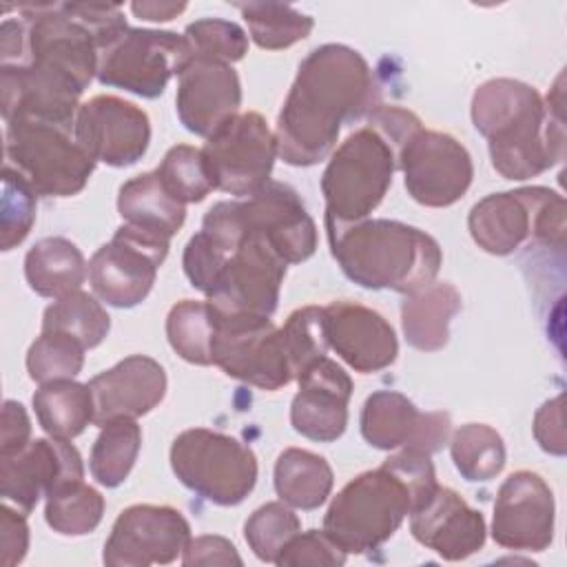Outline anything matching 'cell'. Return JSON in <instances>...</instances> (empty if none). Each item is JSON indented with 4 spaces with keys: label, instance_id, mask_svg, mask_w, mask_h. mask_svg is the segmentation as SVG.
Returning a JSON list of instances; mask_svg holds the SVG:
<instances>
[{
    "label": "cell",
    "instance_id": "cell-1",
    "mask_svg": "<svg viewBox=\"0 0 567 567\" xmlns=\"http://www.w3.org/2000/svg\"><path fill=\"white\" fill-rule=\"evenodd\" d=\"M377 106L381 91L365 58L348 44H321L301 60L277 115V155L315 166L334 151L341 124L365 120Z\"/></svg>",
    "mask_w": 567,
    "mask_h": 567
},
{
    "label": "cell",
    "instance_id": "cell-2",
    "mask_svg": "<svg viewBox=\"0 0 567 567\" xmlns=\"http://www.w3.org/2000/svg\"><path fill=\"white\" fill-rule=\"evenodd\" d=\"M474 128L487 140L494 171L514 182L536 177L565 157L563 89L556 100L512 78L476 86L470 106Z\"/></svg>",
    "mask_w": 567,
    "mask_h": 567
},
{
    "label": "cell",
    "instance_id": "cell-3",
    "mask_svg": "<svg viewBox=\"0 0 567 567\" xmlns=\"http://www.w3.org/2000/svg\"><path fill=\"white\" fill-rule=\"evenodd\" d=\"M436 487L430 454L399 450L337 492L323 516V532L346 554L374 551Z\"/></svg>",
    "mask_w": 567,
    "mask_h": 567
},
{
    "label": "cell",
    "instance_id": "cell-4",
    "mask_svg": "<svg viewBox=\"0 0 567 567\" xmlns=\"http://www.w3.org/2000/svg\"><path fill=\"white\" fill-rule=\"evenodd\" d=\"M423 122L401 106H377L332 153L321 175L326 230L363 221L383 202L401 144Z\"/></svg>",
    "mask_w": 567,
    "mask_h": 567
},
{
    "label": "cell",
    "instance_id": "cell-5",
    "mask_svg": "<svg viewBox=\"0 0 567 567\" xmlns=\"http://www.w3.org/2000/svg\"><path fill=\"white\" fill-rule=\"evenodd\" d=\"M341 272L361 288L412 295L432 281L443 264L439 241L396 219H363L328 230Z\"/></svg>",
    "mask_w": 567,
    "mask_h": 567
},
{
    "label": "cell",
    "instance_id": "cell-6",
    "mask_svg": "<svg viewBox=\"0 0 567 567\" xmlns=\"http://www.w3.org/2000/svg\"><path fill=\"white\" fill-rule=\"evenodd\" d=\"M467 228L478 248L505 257L525 241L547 248L565 246V199L545 186L492 193L476 202Z\"/></svg>",
    "mask_w": 567,
    "mask_h": 567
},
{
    "label": "cell",
    "instance_id": "cell-7",
    "mask_svg": "<svg viewBox=\"0 0 567 567\" xmlns=\"http://www.w3.org/2000/svg\"><path fill=\"white\" fill-rule=\"evenodd\" d=\"M171 470L177 481L219 507H235L255 489V452L208 427H190L175 436L171 445Z\"/></svg>",
    "mask_w": 567,
    "mask_h": 567
},
{
    "label": "cell",
    "instance_id": "cell-8",
    "mask_svg": "<svg viewBox=\"0 0 567 567\" xmlns=\"http://www.w3.org/2000/svg\"><path fill=\"white\" fill-rule=\"evenodd\" d=\"M4 166L16 168L42 197H73L95 171L69 128L29 117L4 122Z\"/></svg>",
    "mask_w": 567,
    "mask_h": 567
},
{
    "label": "cell",
    "instance_id": "cell-9",
    "mask_svg": "<svg viewBox=\"0 0 567 567\" xmlns=\"http://www.w3.org/2000/svg\"><path fill=\"white\" fill-rule=\"evenodd\" d=\"M193 51L184 35L159 29H126L122 38L100 55L97 82L124 89L144 100L166 91L173 75L190 62Z\"/></svg>",
    "mask_w": 567,
    "mask_h": 567
},
{
    "label": "cell",
    "instance_id": "cell-10",
    "mask_svg": "<svg viewBox=\"0 0 567 567\" xmlns=\"http://www.w3.org/2000/svg\"><path fill=\"white\" fill-rule=\"evenodd\" d=\"M202 153L215 190L244 199L270 182L277 157L275 131L257 111L237 113L206 137Z\"/></svg>",
    "mask_w": 567,
    "mask_h": 567
},
{
    "label": "cell",
    "instance_id": "cell-11",
    "mask_svg": "<svg viewBox=\"0 0 567 567\" xmlns=\"http://www.w3.org/2000/svg\"><path fill=\"white\" fill-rule=\"evenodd\" d=\"M210 354L213 365L221 368L224 374L266 392H275L295 381L281 328L268 317L215 315Z\"/></svg>",
    "mask_w": 567,
    "mask_h": 567
},
{
    "label": "cell",
    "instance_id": "cell-12",
    "mask_svg": "<svg viewBox=\"0 0 567 567\" xmlns=\"http://www.w3.org/2000/svg\"><path fill=\"white\" fill-rule=\"evenodd\" d=\"M171 241L122 224L111 241L89 259V284L100 301L113 308H135L157 279Z\"/></svg>",
    "mask_w": 567,
    "mask_h": 567
},
{
    "label": "cell",
    "instance_id": "cell-13",
    "mask_svg": "<svg viewBox=\"0 0 567 567\" xmlns=\"http://www.w3.org/2000/svg\"><path fill=\"white\" fill-rule=\"evenodd\" d=\"M288 264L259 235H244L213 279L206 301L219 317H272Z\"/></svg>",
    "mask_w": 567,
    "mask_h": 567
},
{
    "label": "cell",
    "instance_id": "cell-14",
    "mask_svg": "<svg viewBox=\"0 0 567 567\" xmlns=\"http://www.w3.org/2000/svg\"><path fill=\"white\" fill-rule=\"evenodd\" d=\"M396 168L408 195L427 208L456 204L474 177L470 151L454 135L423 126L401 144Z\"/></svg>",
    "mask_w": 567,
    "mask_h": 567
},
{
    "label": "cell",
    "instance_id": "cell-15",
    "mask_svg": "<svg viewBox=\"0 0 567 567\" xmlns=\"http://www.w3.org/2000/svg\"><path fill=\"white\" fill-rule=\"evenodd\" d=\"M233 217L241 235L264 237L286 264H301L317 250V226L299 193L270 179L255 195L230 199Z\"/></svg>",
    "mask_w": 567,
    "mask_h": 567
},
{
    "label": "cell",
    "instance_id": "cell-16",
    "mask_svg": "<svg viewBox=\"0 0 567 567\" xmlns=\"http://www.w3.org/2000/svg\"><path fill=\"white\" fill-rule=\"evenodd\" d=\"M190 540V525L171 505H131L120 512L104 543L109 567H148L173 563Z\"/></svg>",
    "mask_w": 567,
    "mask_h": 567
},
{
    "label": "cell",
    "instance_id": "cell-17",
    "mask_svg": "<svg viewBox=\"0 0 567 567\" xmlns=\"http://www.w3.org/2000/svg\"><path fill=\"white\" fill-rule=\"evenodd\" d=\"M73 137L93 159L124 168L144 157L151 144V120L144 109L117 95H95L78 111Z\"/></svg>",
    "mask_w": 567,
    "mask_h": 567
},
{
    "label": "cell",
    "instance_id": "cell-18",
    "mask_svg": "<svg viewBox=\"0 0 567 567\" xmlns=\"http://www.w3.org/2000/svg\"><path fill=\"white\" fill-rule=\"evenodd\" d=\"M556 503L545 478L529 470L509 474L496 494L492 538L514 551H543L554 540Z\"/></svg>",
    "mask_w": 567,
    "mask_h": 567
},
{
    "label": "cell",
    "instance_id": "cell-19",
    "mask_svg": "<svg viewBox=\"0 0 567 567\" xmlns=\"http://www.w3.org/2000/svg\"><path fill=\"white\" fill-rule=\"evenodd\" d=\"M359 427L377 450H416L432 456L445 447L452 419L447 412H421L396 390H379L365 399Z\"/></svg>",
    "mask_w": 567,
    "mask_h": 567
},
{
    "label": "cell",
    "instance_id": "cell-20",
    "mask_svg": "<svg viewBox=\"0 0 567 567\" xmlns=\"http://www.w3.org/2000/svg\"><path fill=\"white\" fill-rule=\"evenodd\" d=\"M84 89L42 64L24 62L0 66V109L2 120L29 117L73 131Z\"/></svg>",
    "mask_w": 567,
    "mask_h": 567
},
{
    "label": "cell",
    "instance_id": "cell-21",
    "mask_svg": "<svg viewBox=\"0 0 567 567\" xmlns=\"http://www.w3.org/2000/svg\"><path fill=\"white\" fill-rule=\"evenodd\" d=\"M73 478H84V465L78 447L64 439H35L20 452L0 456V496L24 514Z\"/></svg>",
    "mask_w": 567,
    "mask_h": 567
},
{
    "label": "cell",
    "instance_id": "cell-22",
    "mask_svg": "<svg viewBox=\"0 0 567 567\" xmlns=\"http://www.w3.org/2000/svg\"><path fill=\"white\" fill-rule=\"evenodd\" d=\"M323 330L328 348L361 374L385 370L399 354V341L390 321L357 301L323 306Z\"/></svg>",
    "mask_w": 567,
    "mask_h": 567
},
{
    "label": "cell",
    "instance_id": "cell-23",
    "mask_svg": "<svg viewBox=\"0 0 567 567\" xmlns=\"http://www.w3.org/2000/svg\"><path fill=\"white\" fill-rule=\"evenodd\" d=\"M177 117L186 131L208 137L239 113L241 82L233 64L190 58L177 75Z\"/></svg>",
    "mask_w": 567,
    "mask_h": 567
},
{
    "label": "cell",
    "instance_id": "cell-24",
    "mask_svg": "<svg viewBox=\"0 0 567 567\" xmlns=\"http://www.w3.org/2000/svg\"><path fill=\"white\" fill-rule=\"evenodd\" d=\"M297 383L299 390L290 403L295 432L319 443L337 441L348 425L350 374L337 361L321 357L297 377Z\"/></svg>",
    "mask_w": 567,
    "mask_h": 567
},
{
    "label": "cell",
    "instance_id": "cell-25",
    "mask_svg": "<svg viewBox=\"0 0 567 567\" xmlns=\"http://www.w3.org/2000/svg\"><path fill=\"white\" fill-rule=\"evenodd\" d=\"M410 532L416 543L452 563L476 554L487 536L483 514L443 485L410 514Z\"/></svg>",
    "mask_w": 567,
    "mask_h": 567
},
{
    "label": "cell",
    "instance_id": "cell-26",
    "mask_svg": "<svg viewBox=\"0 0 567 567\" xmlns=\"http://www.w3.org/2000/svg\"><path fill=\"white\" fill-rule=\"evenodd\" d=\"M166 372L153 357L131 354L89 381L95 425L128 416L140 419L157 408L166 394Z\"/></svg>",
    "mask_w": 567,
    "mask_h": 567
},
{
    "label": "cell",
    "instance_id": "cell-27",
    "mask_svg": "<svg viewBox=\"0 0 567 567\" xmlns=\"http://www.w3.org/2000/svg\"><path fill=\"white\" fill-rule=\"evenodd\" d=\"M461 292L447 281L405 295L401 303V328L408 346L421 352H436L450 341V323L461 310Z\"/></svg>",
    "mask_w": 567,
    "mask_h": 567
},
{
    "label": "cell",
    "instance_id": "cell-28",
    "mask_svg": "<svg viewBox=\"0 0 567 567\" xmlns=\"http://www.w3.org/2000/svg\"><path fill=\"white\" fill-rule=\"evenodd\" d=\"M117 210L124 224L173 239L186 219V206L159 182L155 171L131 177L120 186Z\"/></svg>",
    "mask_w": 567,
    "mask_h": 567
},
{
    "label": "cell",
    "instance_id": "cell-29",
    "mask_svg": "<svg viewBox=\"0 0 567 567\" xmlns=\"http://www.w3.org/2000/svg\"><path fill=\"white\" fill-rule=\"evenodd\" d=\"M24 277L35 295L60 299L82 290V284L89 277V264L71 239L44 237L29 248L24 257Z\"/></svg>",
    "mask_w": 567,
    "mask_h": 567
},
{
    "label": "cell",
    "instance_id": "cell-30",
    "mask_svg": "<svg viewBox=\"0 0 567 567\" xmlns=\"http://www.w3.org/2000/svg\"><path fill=\"white\" fill-rule=\"evenodd\" d=\"M334 474L330 463L301 447H286L275 461V492L295 509H317L332 492Z\"/></svg>",
    "mask_w": 567,
    "mask_h": 567
},
{
    "label": "cell",
    "instance_id": "cell-31",
    "mask_svg": "<svg viewBox=\"0 0 567 567\" xmlns=\"http://www.w3.org/2000/svg\"><path fill=\"white\" fill-rule=\"evenodd\" d=\"M31 401L40 427L53 439L71 441L80 436L95 416L89 383H78L73 379L42 383Z\"/></svg>",
    "mask_w": 567,
    "mask_h": 567
},
{
    "label": "cell",
    "instance_id": "cell-32",
    "mask_svg": "<svg viewBox=\"0 0 567 567\" xmlns=\"http://www.w3.org/2000/svg\"><path fill=\"white\" fill-rule=\"evenodd\" d=\"M142 447V427L135 419L120 416L113 421H106L100 427V434L93 443L91 456H89V470L91 476L102 487H120L140 454Z\"/></svg>",
    "mask_w": 567,
    "mask_h": 567
},
{
    "label": "cell",
    "instance_id": "cell-33",
    "mask_svg": "<svg viewBox=\"0 0 567 567\" xmlns=\"http://www.w3.org/2000/svg\"><path fill=\"white\" fill-rule=\"evenodd\" d=\"M44 498V520L62 536L91 534L104 516V496L84 478L60 483Z\"/></svg>",
    "mask_w": 567,
    "mask_h": 567
},
{
    "label": "cell",
    "instance_id": "cell-34",
    "mask_svg": "<svg viewBox=\"0 0 567 567\" xmlns=\"http://www.w3.org/2000/svg\"><path fill=\"white\" fill-rule=\"evenodd\" d=\"M456 472L470 483H487L505 467L503 436L487 423H465L450 441Z\"/></svg>",
    "mask_w": 567,
    "mask_h": 567
},
{
    "label": "cell",
    "instance_id": "cell-35",
    "mask_svg": "<svg viewBox=\"0 0 567 567\" xmlns=\"http://www.w3.org/2000/svg\"><path fill=\"white\" fill-rule=\"evenodd\" d=\"M250 31L252 42L266 51H281L306 40L315 27V20L281 2H237L235 4Z\"/></svg>",
    "mask_w": 567,
    "mask_h": 567
},
{
    "label": "cell",
    "instance_id": "cell-36",
    "mask_svg": "<svg viewBox=\"0 0 567 567\" xmlns=\"http://www.w3.org/2000/svg\"><path fill=\"white\" fill-rule=\"evenodd\" d=\"M215 315L208 301L182 299L166 317V339L171 348L193 365H213Z\"/></svg>",
    "mask_w": 567,
    "mask_h": 567
},
{
    "label": "cell",
    "instance_id": "cell-37",
    "mask_svg": "<svg viewBox=\"0 0 567 567\" xmlns=\"http://www.w3.org/2000/svg\"><path fill=\"white\" fill-rule=\"evenodd\" d=\"M42 330L69 332L80 339L86 350H91L106 339L111 330V317L93 295L75 290L55 299L44 310Z\"/></svg>",
    "mask_w": 567,
    "mask_h": 567
},
{
    "label": "cell",
    "instance_id": "cell-38",
    "mask_svg": "<svg viewBox=\"0 0 567 567\" xmlns=\"http://www.w3.org/2000/svg\"><path fill=\"white\" fill-rule=\"evenodd\" d=\"M84 343L62 330H42L27 350V372L35 383L75 379L84 365Z\"/></svg>",
    "mask_w": 567,
    "mask_h": 567
},
{
    "label": "cell",
    "instance_id": "cell-39",
    "mask_svg": "<svg viewBox=\"0 0 567 567\" xmlns=\"http://www.w3.org/2000/svg\"><path fill=\"white\" fill-rule=\"evenodd\" d=\"M155 173L164 188L184 206L197 204L215 190L202 148L190 144H177L168 148Z\"/></svg>",
    "mask_w": 567,
    "mask_h": 567
},
{
    "label": "cell",
    "instance_id": "cell-40",
    "mask_svg": "<svg viewBox=\"0 0 567 567\" xmlns=\"http://www.w3.org/2000/svg\"><path fill=\"white\" fill-rule=\"evenodd\" d=\"M299 532V516L284 501H270L257 507L244 525V538L248 547L264 563H277L284 547Z\"/></svg>",
    "mask_w": 567,
    "mask_h": 567
},
{
    "label": "cell",
    "instance_id": "cell-41",
    "mask_svg": "<svg viewBox=\"0 0 567 567\" xmlns=\"http://www.w3.org/2000/svg\"><path fill=\"white\" fill-rule=\"evenodd\" d=\"M281 337L292 368V377L297 381V377L306 368H310L328 352L323 330V306H303L290 312L286 323L281 326Z\"/></svg>",
    "mask_w": 567,
    "mask_h": 567
},
{
    "label": "cell",
    "instance_id": "cell-42",
    "mask_svg": "<svg viewBox=\"0 0 567 567\" xmlns=\"http://www.w3.org/2000/svg\"><path fill=\"white\" fill-rule=\"evenodd\" d=\"M35 208H38V193L16 168L4 166L2 210H0V230H2L4 252L27 239L35 221Z\"/></svg>",
    "mask_w": 567,
    "mask_h": 567
},
{
    "label": "cell",
    "instance_id": "cell-43",
    "mask_svg": "<svg viewBox=\"0 0 567 567\" xmlns=\"http://www.w3.org/2000/svg\"><path fill=\"white\" fill-rule=\"evenodd\" d=\"M184 38L190 44L193 58H206L215 62H239L248 53L246 31L230 20L202 18L186 27Z\"/></svg>",
    "mask_w": 567,
    "mask_h": 567
},
{
    "label": "cell",
    "instance_id": "cell-44",
    "mask_svg": "<svg viewBox=\"0 0 567 567\" xmlns=\"http://www.w3.org/2000/svg\"><path fill=\"white\" fill-rule=\"evenodd\" d=\"M348 554L323 532V529H308L299 532L290 538V543L279 554V567H299V565H326L337 567L343 565Z\"/></svg>",
    "mask_w": 567,
    "mask_h": 567
},
{
    "label": "cell",
    "instance_id": "cell-45",
    "mask_svg": "<svg viewBox=\"0 0 567 567\" xmlns=\"http://www.w3.org/2000/svg\"><path fill=\"white\" fill-rule=\"evenodd\" d=\"M0 560L4 567H13L24 560L29 549L27 514L9 503L0 507Z\"/></svg>",
    "mask_w": 567,
    "mask_h": 567
},
{
    "label": "cell",
    "instance_id": "cell-46",
    "mask_svg": "<svg viewBox=\"0 0 567 567\" xmlns=\"http://www.w3.org/2000/svg\"><path fill=\"white\" fill-rule=\"evenodd\" d=\"M563 394L545 401L536 414H534V439L538 445L554 454L563 456L565 454V419H563Z\"/></svg>",
    "mask_w": 567,
    "mask_h": 567
},
{
    "label": "cell",
    "instance_id": "cell-47",
    "mask_svg": "<svg viewBox=\"0 0 567 567\" xmlns=\"http://www.w3.org/2000/svg\"><path fill=\"white\" fill-rule=\"evenodd\" d=\"M182 563L193 565H244L235 545L224 536H197L190 538L182 551Z\"/></svg>",
    "mask_w": 567,
    "mask_h": 567
},
{
    "label": "cell",
    "instance_id": "cell-48",
    "mask_svg": "<svg viewBox=\"0 0 567 567\" xmlns=\"http://www.w3.org/2000/svg\"><path fill=\"white\" fill-rule=\"evenodd\" d=\"M31 443V421L22 403L7 399L2 405V432H0V456L20 452Z\"/></svg>",
    "mask_w": 567,
    "mask_h": 567
},
{
    "label": "cell",
    "instance_id": "cell-49",
    "mask_svg": "<svg viewBox=\"0 0 567 567\" xmlns=\"http://www.w3.org/2000/svg\"><path fill=\"white\" fill-rule=\"evenodd\" d=\"M186 9L184 2H133L131 11L148 22H168Z\"/></svg>",
    "mask_w": 567,
    "mask_h": 567
}]
</instances>
